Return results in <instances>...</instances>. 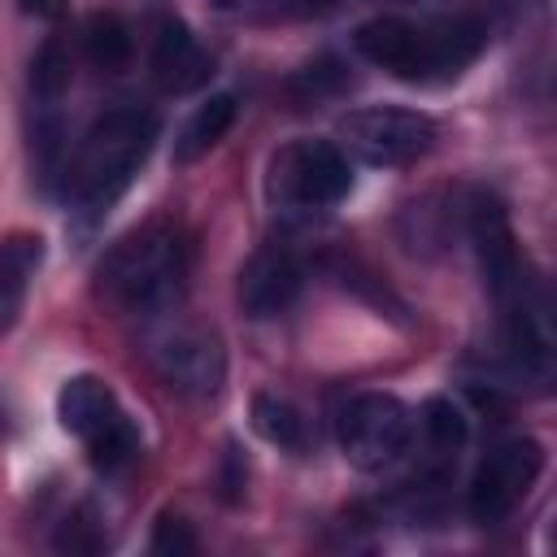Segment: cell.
<instances>
[{
    "label": "cell",
    "mask_w": 557,
    "mask_h": 557,
    "mask_svg": "<svg viewBox=\"0 0 557 557\" xmlns=\"http://www.w3.org/2000/svg\"><path fill=\"white\" fill-rule=\"evenodd\" d=\"M357 52L405 78V83H440L457 78L466 65L479 61L487 48V22L483 17H370L352 35Z\"/></svg>",
    "instance_id": "6da1fadb"
},
{
    "label": "cell",
    "mask_w": 557,
    "mask_h": 557,
    "mask_svg": "<svg viewBox=\"0 0 557 557\" xmlns=\"http://www.w3.org/2000/svg\"><path fill=\"white\" fill-rule=\"evenodd\" d=\"M157 144V113L139 104L104 109L65 161V196L78 213H104L139 174Z\"/></svg>",
    "instance_id": "7a4b0ae2"
},
{
    "label": "cell",
    "mask_w": 557,
    "mask_h": 557,
    "mask_svg": "<svg viewBox=\"0 0 557 557\" xmlns=\"http://www.w3.org/2000/svg\"><path fill=\"white\" fill-rule=\"evenodd\" d=\"M100 296L126 313H165L187 283V235L170 218H152L122 235L100 270Z\"/></svg>",
    "instance_id": "3957f363"
},
{
    "label": "cell",
    "mask_w": 557,
    "mask_h": 557,
    "mask_svg": "<svg viewBox=\"0 0 557 557\" xmlns=\"http://www.w3.org/2000/svg\"><path fill=\"white\" fill-rule=\"evenodd\" d=\"M352 191V165L331 139H292L265 165V196L278 209H331Z\"/></svg>",
    "instance_id": "277c9868"
},
{
    "label": "cell",
    "mask_w": 557,
    "mask_h": 557,
    "mask_svg": "<svg viewBox=\"0 0 557 557\" xmlns=\"http://www.w3.org/2000/svg\"><path fill=\"white\" fill-rule=\"evenodd\" d=\"M339 144L366 165H413L435 148V122L405 104H366L339 117Z\"/></svg>",
    "instance_id": "5b68a950"
},
{
    "label": "cell",
    "mask_w": 557,
    "mask_h": 557,
    "mask_svg": "<svg viewBox=\"0 0 557 557\" xmlns=\"http://www.w3.org/2000/svg\"><path fill=\"white\" fill-rule=\"evenodd\" d=\"M157 374L178 392V396H191V400H213L226 383V348L218 339L213 326H200V322H170L152 335V348H148Z\"/></svg>",
    "instance_id": "8992f818"
},
{
    "label": "cell",
    "mask_w": 557,
    "mask_h": 557,
    "mask_svg": "<svg viewBox=\"0 0 557 557\" xmlns=\"http://www.w3.org/2000/svg\"><path fill=\"white\" fill-rule=\"evenodd\" d=\"M540 470H544V448H540L535 440L513 435V440L492 444V448L483 453L474 479H470V496H466L470 518L483 522V527L505 522V518L527 500V492L535 487Z\"/></svg>",
    "instance_id": "52a82bcc"
},
{
    "label": "cell",
    "mask_w": 557,
    "mask_h": 557,
    "mask_svg": "<svg viewBox=\"0 0 557 557\" xmlns=\"http://www.w3.org/2000/svg\"><path fill=\"white\" fill-rule=\"evenodd\" d=\"M413 435V418L405 400L392 392H361L339 409V448L357 470H383L392 466Z\"/></svg>",
    "instance_id": "ba28073f"
},
{
    "label": "cell",
    "mask_w": 557,
    "mask_h": 557,
    "mask_svg": "<svg viewBox=\"0 0 557 557\" xmlns=\"http://www.w3.org/2000/svg\"><path fill=\"white\" fill-rule=\"evenodd\" d=\"M148 70H152L161 91L183 96V91H196V87L209 83L213 57L200 48V39L187 30V22L161 17L157 35H152V48H148Z\"/></svg>",
    "instance_id": "9c48e42d"
},
{
    "label": "cell",
    "mask_w": 557,
    "mask_h": 557,
    "mask_svg": "<svg viewBox=\"0 0 557 557\" xmlns=\"http://www.w3.org/2000/svg\"><path fill=\"white\" fill-rule=\"evenodd\" d=\"M300 278H305L300 274V261L287 248H278V244L257 248L244 261V270H239V305H244V313L248 318H274V313H283L296 300Z\"/></svg>",
    "instance_id": "30bf717a"
},
{
    "label": "cell",
    "mask_w": 557,
    "mask_h": 557,
    "mask_svg": "<svg viewBox=\"0 0 557 557\" xmlns=\"http://www.w3.org/2000/svg\"><path fill=\"white\" fill-rule=\"evenodd\" d=\"M39 265H44V239L35 231H9L0 239V335L17 326Z\"/></svg>",
    "instance_id": "8fae6325"
},
{
    "label": "cell",
    "mask_w": 557,
    "mask_h": 557,
    "mask_svg": "<svg viewBox=\"0 0 557 557\" xmlns=\"http://www.w3.org/2000/svg\"><path fill=\"white\" fill-rule=\"evenodd\" d=\"M117 413H122L117 396H113L109 383L96 379V374H74V379H65L61 392H57V418H61V426H65L70 435H78L83 444H87L91 435H100Z\"/></svg>",
    "instance_id": "7c38bea8"
},
{
    "label": "cell",
    "mask_w": 557,
    "mask_h": 557,
    "mask_svg": "<svg viewBox=\"0 0 557 557\" xmlns=\"http://www.w3.org/2000/svg\"><path fill=\"white\" fill-rule=\"evenodd\" d=\"M231 122H235V96H231V91H218V96H209L205 104H196L191 117H187V122L178 126V135H174V165H191V161H200L209 148H218V144L226 139Z\"/></svg>",
    "instance_id": "4fadbf2b"
},
{
    "label": "cell",
    "mask_w": 557,
    "mask_h": 557,
    "mask_svg": "<svg viewBox=\"0 0 557 557\" xmlns=\"http://www.w3.org/2000/svg\"><path fill=\"white\" fill-rule=\"evenodd\" d=\"M252 426H257V435L265 444L283 448V453H305L309 448V422L287 396L257 392L252 396Z\"/></svg>",
    "instance_id": "5bb4252c"
},
{
    "label": "cell",
    "mask_w": 557,
    "mask_h": 557,
    "mask_svg": "<svg viewBox=\"0 0 557 557\" xmlns=\"http://www.w3.org/2000/svg\"><path fill=\"white\" fill-rule=\"evenodd\" d=\"M131 26L117 17V13H91L83 22V52L96 70H122L131 61Z\"/></svg>",
    "instance_id": "9a60e30c"
},
{
    "label": "cell",
    "mask_w": 557,
    "mask_h": 557,
    "mask_svg": "<svg viewBox=\"0 0 557 557\" xmlns=\"http://www.w3.org/2000/svg\"><path fill=\"white\" fill-rule=\"evenodd\" d=\"M418 426H422L426 448H431L440 461H453L457 448L466 444V418H461V409H457L448 396H431V400H422V409H418Z\"/></svg>",
    "instance_id": "2e32d148"
},
{
    "label": "cell",
    "mask_w": 557,
    "mask_h": 557,
    "mask_svg": "<svg viewBox=\"0 0 557 557\" xmlns=\"http://www.w3.org/2000/svg\"><path fill=\"white\" fill-rule=\"evenodd\" d=\"M70 78H74V65H70L65 44L61 39H44V48L30 61V91H35V100H44L52 109L70 91Z\"/></svg>",
    "instance_id": "e0dca14e"
},
{
    "label": "cell",
    "mask_w": 557,
    "mask_h": 557,
    "mask_svg": "<svg viewBox=\"0 0 557 557\" xmlns=\"http://www.w3.org/2000/svg\"><path fill=\"white\" fill-rule=\"evenodd\" d=\"M87 453H91V461H96L100 470H122V466H131V461L139 457V431H135V422H131L126 413H117L100 435L87 440Z\"/></svg>",
    "instance_id": "ac0fdd59"
},
{
    "label": "cell",
    "mask_w": 557,
    "mask_h": 557,
    "mask_svg": "<svg viewBox=\"0 0 557 557\" xmlns=\"http://www.w3.org/2000/svg\"><path fill=\"white\" fill-rule=\"evenodd\" d=\"M292 96L300 100V104H313V100H326V96H335L339 87H344V70L326 57V61H313V65H305L292 83Z\"/></svg>",
    "instance_id": "d6986e66"
},
{
    "label": "cell",
    "mask_w": 557,
    "mask_h": 557,
    "mask_svg": "<svg viewBox=\"0 0 557 557\" xmlns=\"http://www.w3.org/2000/svg\"><path fill=\"white\" fill-rule=\"evenodd\" d=\"M148 548H152L157 557H191V553H196V531H191L187 518H178V513H161L157 527H152Z\"/></svg>",
    "instance_id": "ffe728a7"
},
{
    "label": "cell",
    "mask_w": 557,
    "mask_h": 557,
    "mask_svg": "<svg viewBox=\"0 0 557 557\" xmlns=\"http://www.w3.org/2000/svg\"><path fill=\"white\" fill-rule=\"evenodd\" d=\"M61 553H96V548H104V531H100V522L87 513V509H78V513H70L65 522H61V531H57V540H52Z\"/></svg>",
    "instance_id": "44dd1931"
},
{
    "label": "cell",
    "mask_w": 557,
    "mask_h": 557,
    "mask_svg": "<svg viewBox=\"0 0 557 557\" xmlns=\"http://www.w3.org/2000/svg\"><path fill=\"white\" fill-rule=\"evenodd\" d=\"M22 9L30 17H44V22H57L65 13V0H22Z\"/></svg>",
    "instance_id": "7402d4cb"
},
{
    "label": "cell",
    "mask_w": 557,
    "mask_h": 557,
    "mask_svg": "<svg viewBox=\"0 0 557 557\" xmlns=\"http://www.w3.org/2000/svg\"><path fill=\"white\" fill-rule=\"evenodd\" d=\"M296 9H305V13H326V9H335L339 0H292Z\"/></svg>",
    "instance_id": "603a6c76"
},
{
    "label": "cell",
    "mask_w": 557,
    "mask_h": 557,
    "mask_svg": "<svg viewBox=\"0 0 557 557\" xmlns=\"http://www.w3.org/2000/svg\"><path fill=\"white\" fill-rule=\"evenodd\" d=\"M213 4H218V9H231V4H239V0H213Z\"/></svg>",
    "instance_id": "cb8c5ba5"
}]
</instances>
